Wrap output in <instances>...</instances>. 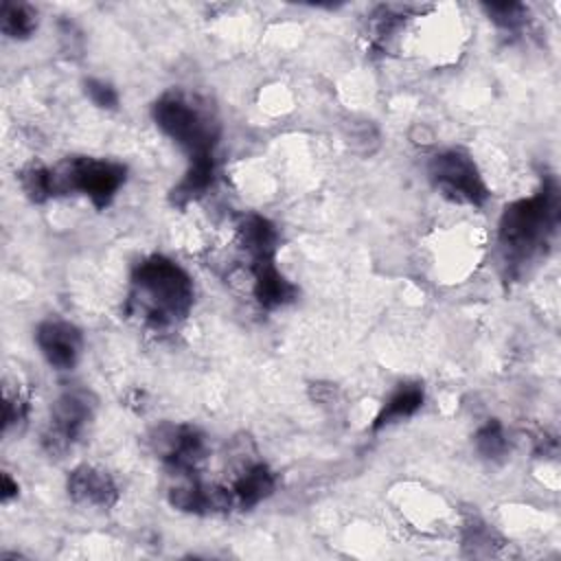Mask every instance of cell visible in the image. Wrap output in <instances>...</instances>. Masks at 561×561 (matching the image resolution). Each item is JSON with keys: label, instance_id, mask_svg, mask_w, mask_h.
Segmentation results:
<instances>
[{"label": "cell", "instance_id": "1", "mask_svg": "<svg viewBox=\"0 0 561 561\" xmlns=\"http://www.w3.org/2000/svg\"><path fill=\"white\" fill-rule=\"evenodd\" d=\"M559 186L543 178L541 188L508 204L500 217L497 245L506 274L517 276L546 254L559 226Z\"/></svg>", "mask_w": 561, "mask_h": 561}, {"label": "cell", "instance_id": "2", "mask_svg": "<svg viewBox=\"0 0 561 561\" xmlns=\"http://www.w3.org/2000/svg\"><path fill=\"white\" fill-rule=\"evenodd\" d=\"M195 287L182 265L162 254L145 256L131 272L127 311L145 327L169 329L186 318Z\"/></svg>", "mask_w": 561, "mask_h": 561}, {"label": "cell", "instance_id": "3", "mask_svg": "<svg viewBox=\"0 0 561 561\" xmlns=\"http://www.w3.org/2000/svg\"><path fill=\"white\" fill-rule=\"evenodd\" d=\"M151 116L156 125L188 153V160L215 156L219 123L202 99L184 90H169L158 96Z\"/></svg>", "mask_w": 561, "mask_h": 561}, {"label": "cell", "instance_id": "4", "mask_svg": "<svg viewBox=\"0 0 561 561\" xmlns=\"http://www.w3.org/2000/svg\"><path fill=\"white\" fill-rule=\"evenodd\" d=\"M57 195L81 193L96 208L110 206L127 180V167L116 160L75 156L53 169Z\"/></svg>", "mask_w": 561, "mask_h": 561}, {"label": "cell", "instance_id": "5", "mask_svg": "<svg viewBox=\"0 0 561 561\" xmlns=\"http://www.w3.org/2000/svg\"><path fill=\"white\" fill-rule=\"evenodd\" d=\"M94 412L96 397L92 390L70 388L61 392L55 399L48 423L42 432V449L53 458H61L85 432L88 423L94 419Z\"/></svg>", "mask_w": 561, "mask_h": 561}, {"label": "cell", "instance_id": "6", "mask_svg": "<svg viewBox=\"0 0 561 561\" xmlns=\"http://www.w3.org/2000/svg\"><path fill=\"white\" fill-rule=\"evenodd\" d=\"M427 175L436 191L458 204L482 206L489 199V188L473 162L462 149H445L427 164Z\"/></svg>", "mask_w": 561, "mask_h": 561}, {"label": "cell", "instance_id": "7", "mask_svg": "<svg viewBox=\"0 0 561 561\" xmlns=\"http://www.w3.org/2000/svg\"><path fill=\"white\" fill-rule=\"evenodd\" d=\"M151 447L162 462L180 476L193 473L206 458V436L195 425L162 423L151 432Z\"/></svg>", "mask_w": 561, "mask_h": 561}, {"label": "cell", "instance_id": "8", "mask_svg": "<svg viewBox=\"0 0 561 561\" xmlns=\"http://www.w3.org/2000/svg\"><path fill=\"white\" fill-rule=\"evenodd\" d=\"M35 344L53 368L72 370L83 348V335L72 322L48 318L37 324Z\"/></svg>", "mask_w": 561, "mask_h": 561}, {"label": "cell", "instance_id": "9", "mask_svg": "<svg viewBox=\"0 0 561 561\" xmlns=\"http://www.w3.org/2000/svg\"><path fill=\"white\" fill-rule=\"evenodd\" d=\"M66 489L72 502L107 511L118 502V486L114 478L92 465H79L70 471Z\"/></svg>", "mask_w": 561, "mask_h": 561}, {"label": "cell", "instance_id": "10", "mask_svg": "<svg viewBox=\"0 0 561 561\" xmlns=\"http://www.w3.org/2000/svg\"><path fill=\"white\" fill-rule=\"evenodd\" d=\"M250 272L252 294L263 309H278L298 296L296 285L283 276V272L274 263V256L250 261Z\"/></svg>", "mask_w": 561, "mask_h": 561}, {"label": "cell", "instance_id": "11", "mask_svg": "<svg viewBox=\"0 0 561 561\" xmlns=\"http://www.w3.org/2000/svg\"><path fill=\"white\" fill-rule=\"evenodd\" d=\"M228 489L237 508H252L274 493L276 478L267 465L259 460H245Z\"/></svg>", "mask_w": 561, "mask_h": 561}, {"label": "cell", "instance_id": "12", "mask_svg": "<svg viewBox=\"0 0 561 561\" xmlns=\"http://www.w3.org/2000/svg\"><path fill=\"white\" fill-rule=\"evenodd\" d=\"M237 237L241 248L250 254V261L272 259L278 248V230L274 224L256 213H248L237 224Z\"/></svg>", "mask_w": 561, "mask_h": 561}, {"label": "cell", "instance_id": "13", "mask_svg": "<svg viewBox=\"0 0 561 561\" xmlns=\"http://www.w3.org/2000/svg\"><path fill=\"white\" fill-rule=\"evenodd\" d=\"M423 401H425V390H423V386L419 381L399 383L388 394V399L383 401L381 410L377 412V416L373 421V430L377 432V430H381L386 425H392L397 421L414 416L423 408Z\"/></svg>", "mask_w": 561, "mask_h": 561}, {"label": "cell", "instance_id": "14", "mask_svg": "<svg viewBox=\"0 0 561 561\" xmlns=\"http://www.w3.org/2000/svg\"><path fill=\"white\" fill-rule=\"evenodd\" d=\"M215 173H217L215 156H204V158L188 160V169H186L184 178L175 184V188L171 193L173 204L184 206L191 199H197L199 195H204L213 186Z\"/></svg>", "mask_w": 561, "mask_h": 561}, {"label": "cell", "instance_id": "15", "mask_svg": "<svg viewBox=\"0 0 561 561\" xmlns=\"http://www.w3.org/2000/svg\"><path fill=\"white\" fill-rule=\"evenodd\" d=\"M408 11H410V7H399V4L377 7L368 18L370 44L379 46V48H388L394 33L403 26V22L408 18Z\"/></svg>", "mask_w": 561, "mask_h": 561}, {"label": "cell", "instance_id": "16", "mask_svg": "<svg viewBox=\"0 0 561 561\" xmlns=\"http://www.w3.org/2000/svg\"><path fill=\"white\" fill-rule=\"evenodd\" d=\"M2 33L13 39H26L37 28V11L26 2H2L0 9Z\"/></svg>", "mask_w": 561, "mask_h": 561}, {"label": "cell", "instance_id": "17", "mask_svg": "<svg viewBox=\"0 0 561 561\" xmlns=\"http://www.w3.org/2000/svg\"><path fill=\"white\" fill-rule=\"evenodd\" d=\"M20 186L26 193V197L35 204H42L50 197L57 195V186H55V173L53 169L39 164V162H28L22 171H20Z\"/></svg>", "mask_w": 561, "mask_h": 561}, {"label": "cell", "instance_id": "18", "mask_svg": "<svg viewBox=\"0 0 561 561\" xmlns=\"http://www.w3.org/2000/svg\"><path fill=\"white\" fill-rule=\"evenodd\" d=\"M473 443H476L478 454L489 458V460H500L511 449L504 425L497 419H489L484 425H480L476 436H473Z\"/></svg>", "mask_w": 561, "mask_h": 561}, {"label": "cell", "instance_id": "19", "mask_svg": "<svg viewBox=\"0 0 561 561\" xmlns=\"http://www.w3.org/2000/svg\"><path fill=\"white\" fill-rule=\"evenodd\" d=\"M482 9L491 22L508 31H515L528 22V7L522 2H486Z\"/></svg>", "mask_w": 561, "mask_h": 561}, {"label": "cell", "instance_id": "20", "mask_svg": "<svg viewBox=\"0 0 561 561\" xmlns=\"http://www.w3.org/2000/svg\"><path fill=\"white\" fill-rule=\"evenodd\" d=\"M346 140L359 156H370L379 147V131L370 121H351L346 127Z\"/></svg>", "mask_w": 561, "mask_h": 561}, {"label": "cell", "instance_id": "21", "mask_svg": "<svg viewBox=\"0 0 561 561\" xmlns=\"http://www.w3.org/2000/svg\"><path fill=\"white\" fill-rule=\"evenodd\" d=\"M28 414V403L26 397L20 392V388H11L9 383L4 386V434H9L13 427H20L26 421Z\"/></svg>", "mask_w": 561, "mask_h": 561}, {"label": "cell", "instance_id": "22", "mask_svg": "<svg viewBox=\"0 0 561 561\" xmlns=\"http://www.w3.org/2000/svg\"><path fill=\"white\" fill-rule=\"evenodd\" d=\"M83 90L96 107H101V110H116L118 107V92L112 83L90 77V79L83 81Z\"/></svg>", "mask_w": 561, "mask_h": 561}, {"label": "cell", "instance_id": "23", "mask_svg": "<svg viewBox=\"0 0 561 561\" xmlns=\"http://www.w3.org/2000/svg\"><path fill=\"white\" fill-rule=\"evenodd\" d=\"M0 495H2V502H9L11 497L18 495V482L7 471L2 473V493Z\"/></svg>", "mask_w": 561, "mask_h": 561}]
</instances>
